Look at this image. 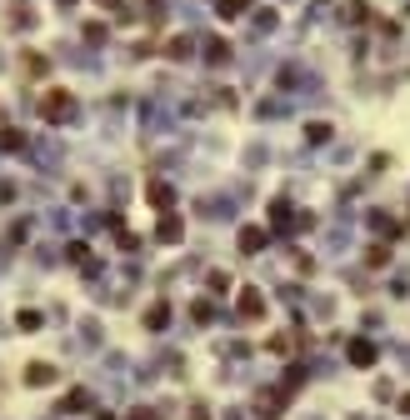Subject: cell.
<instances>
[{"instance_id":"52a82bcc","label":"cell","mask_w":410,"mask_h":420,"mask_svg":"<svg viewBox=\"0 0 410 420\" xmlns=\"http://www.w3.org/2000/svg\"><path fill=\"white\" fill-rule=\"evenodd\" d=\"M265 240H270V230H265V225H245V230H241V250H245V256L265 250Z\"/></svg>"},{"instance_id":"ffe728a7","label":"cell","mask_w":410,"mask_h":420,"mask_svg":"<svg viewBox=\"0 0 410 420\" xmlns=\"http://www.w3.org/2000/svg\"><path fill=\"white\" fill-rule=\"evenodd\" d=\"M125 420H160V415H156V410H150V405H136V410H131V415H125Z\"/></svg>"},{"instance_id":"44dd1931","label":"cell","mask_w":410,"mask_h":420,"mask_svg":"<svg viewBox=\"0 0 410 420\" xmlns=\"http://www.w3.org/2000/svg\"><path fill=\"white\" fill-rule=\"evenodd\" d=\"M100 6H105V10H120V6H125V0H100Z\"/></svg>"},{"instance_id":"8992f818","label":"cell","mask_w":410,"mask_h":420,"mask_svg":"<svg viewBox=\"0 0 410 420\" xmlns=\"http://www.w3.org/2000/svg\"><path fill=\"white\" fill-rule=\"evenodd\" d=\"M156 236H160L165 245H176V240L185 236V225H180V216H170V210H160V225H156Z\"/></svg>"},{"instance_id":"9a60e30c","label":"cell","mask_w":410,"mask_h":420,"mask_svg":"<svg viewBox=\"0 0 410 420\" xmlns=\"http://www.w3.org/2000/svg\"><path fill=\"white\" fill-rule=\"evenodd\" d=\"M40 321H46V315H40V310H20V315H15V325L26 330V335H30V330H40Z\"/></svg>"},{"instance_id":"ba28073f","label":"cell","mask_w":410,"mask_h":420,"mask_svg":"<svg viewBox=\"0 0 410 420\" xmlns=\"http://www.w3.org/2000/svg\"><path fill=\"white\" fill-rule=\"evenodd\" d=\"M270 225H280V230H286V225H310V216H300V220H295V216H290V205H286V200H275V205H270Z\"/></svg>"},{"instance_id":"8fae6325","label":"cell","mask_w":410,"mask_h":420,"mask_svg":"<svg viewBox=\"0 0 410 420\" xmlns=\"http://www.w3.org/2000/svg\"><path fill=\"white\" fill-rule=\"evenodd\" d=\"M145 195H150V205H160V210H170V200H176V195H170V185H160V180H150Z\"/></svg>"},{"instance_id":"7a4b0ae2","label":"cell","mask_w":410,"mask_h":420,"mask_svg":"<svg viewBox=\"0 0 410 420\" xmlns=\"http://www.w3.org/2000/svg\"><path fill=\"white\" fill-rule=\"evenodd\" d=\"M345 361H351L355 370H371V365L380 361V350H375L371 341H351V345H345Z\"/></svg>"},{"instance_id":"2e32d148","label":"cell","mask_w":410,"mask_h":420,"mask_svg":"<svg viewBox=\"0 0 410 420\" xmlns=\"http://www.w3.org/2000/svg\"><path fill=\"white\" fill-rule=\"evenodd\" d=\"M205 50H210V60H215V66H225V60H230V46H225V40H210Z\"/></svg>"},{"instance_id":"5b68a950","label":"cell","mask_w":410,"mask_h":420,"mask_svg":"<svg viewBox=\"0 0 410 420\" xmlns=\"http://www.w3.org/2000/svg\"><path fill=\"white\" fill-rule=\"evenodd\" d=\"M235 305H241V315H245V321H265V296H261L255 285H245V290H241V300H235Z\"/></svg>"},{"instance_id":"3957f363","label":"cell","mask_w":410,"mask_h":420,"mask_svg":"<svg viewBox=\"0 0 410 420\" xmlns=\"http://www.w3.org/2000/svg\"><path fill=\"white\" fill-rule=\"evenodd\" d=\"M286 401H290L286 390H261V395H255V415H261V420H275L280 410H286Z\"/></svg>"},{"instance_id":"9c48e42d","label":"cell","mask_w":410,"mask_h":420,"mask_svg":"<svg viewBox=\"0 0 410 420\" xmlns=\"http://www.w3.org/2000/svg\"><path fill=\"white\" fill-rule=\"evenodd\" d=\"M190 50H196V40H190V35H170V46H165L170 60H190Z\"/></svg>"},{"instance_id":"6da1fadb","label":"cell","mask_w":410,"mask_h":420,"mask_svg":"<svg viewBox=\"0 0 410 420\" xmlns=\"http://www.w3.org/2000/svg\"><path fill=\"white\" fill-rule=\"evenodd\" d=\"M40 115H46V125H66V120H75V90L50 86L46 95H40Z\"/></svg>"},{"instance_id":"7c38bea8","label":"cell","mask_w":410,"mask_h":420,"mask_svg":"<svg viewBox=\"0 0 410 420\" xmlns=\"http://www.w3.org/2000/svg\"><path fill=\"white\" fill-rule=\"evenodd\" d=\"M165 321H170V305H165V300H156V305L145 310V330H160Z\"/></svg>"},{"instance_id":"30bf717a","label":"cell","mask_w":410,"mask_h":420,"mask_svg":"<svg viewBox=\"0 0 410 420\" xmlns=\"http://www.w3.org/2000/svg\"><path fill=\"white\" fill-rule=\"evenodd\" d=\"M365 265H371V270H385V265H391V245L375 240L371 250H365Z\"/></svg>"},{"instance_id":"d6986e66","label":"cell","mask_w":410,"mask_h":420,"mask_svg":"<svg viewBox=\"0 0 410 420\" xmlns=\"http://www.w3.org/2000/svg\"><path fill=\"white\" fill-rule=\"evenodd\" d=\"M306 131H310V140H315V145H320V140H330V125H320V120H315V125H306Z\"/></svg>"},{"instance_id":"ac0fdd59","label":"cell","mask_w":410,"mask_h":420,"mask_svg":"<svg viewBox=\"0 0 410 420\" xmlns=\"http://www.w3.org/2000/svg\"><path fill=\"white\" fill-rule=\"evenodd\" d=\"M371 225L380 230V236H395V216H371Z\"/></svg>"},{"instance_id":"7402d4cb","label":"cell","mask_w":410,"mask_h":420,"mask_svg":"<svg viewBox=\"0 0 410 420\" xmlns=\"http://www.w3.org/2000/svg\"><path fill=\"white\" fill-rule=\"evenodd\" d=\"M400 410H405V415H410V390H405V395H400Z\"/></svg>"},{"instance_id":"4fadbf2b","label":"cell","mask_w":410,"mask_h":420,"mask_svg":"<svg viewBox=\"0 0 410 420\" xmlns=\"http://www.w3.org/2000/svg\"><path fill=\"white\" fill-rule=\"evenodd\" d=\"M215 10H221V20H235L250 10V0H215Z\"/></svg>"},{"instance_id":"5bb4252c","label":"cell","mask_w":410,"mask_h":420,"mask_svg":"<svg viewBox=\"0 0 410 420\" xmlns=\"http://www.w3.org/2000/svg\"><path fill=\"white\" fill-rule=\"evenodd\" d=\"M0 151H26V135L10 131V125H0Z\"/></svg>"},{"instance_id":"e0dca14e","label":"cell","mask_w":410,"mask_h":420,"mask_svg":"<svg viewBox=\"0 0 410 420\" xmlns=\"http://www.w3.org/2000/svg\"><path fill=\"white\" fill-rule=\"evenodd\" d=\"M80 405H85V390H71V395H66V401H60V410H66V415H75Z\"/></svg>"},{"instance_id":"277c9868","label":"cell","mask_w":410,"mask_h":420,"mask_svg":"<svg viewBox=\"0 0 410 420\" xmlns=\"http://www.w3.org/2000/svg\"><path fill=\"white\" fill-rule=\"evenodd\" d=\"M55 381H60V370H55L50 361H30V365H26V385H30V390H40V385H55Z\"/></svg>"},{"instance_id":"603a6c76","label":"cell","mask_w":410,"mask_h":420,"mask_svg":"<svg viewBox=\"0 0 410 420\" xmlns=\"http://www.w3.org/2000/svg\"><path fill=\"white\" fill-rule=\"evenodd\" d=\"M201 410H205V405H196V415H190V420H210V415H201Z\"/></svg>"},{"instance_id":"cb8c5ba5","label":"cell","mask_w":410,"mask_h":420,"mask_svg":"<svg viewBox=\"0 0 410 420\" xmlns=\"http://www.w3.org/2000/svg\"><path fill=\"white\" fill-rule=\"evenodd\" d=\"M60 6H75V0H60Z\"/></svg>"}]
</instances>
